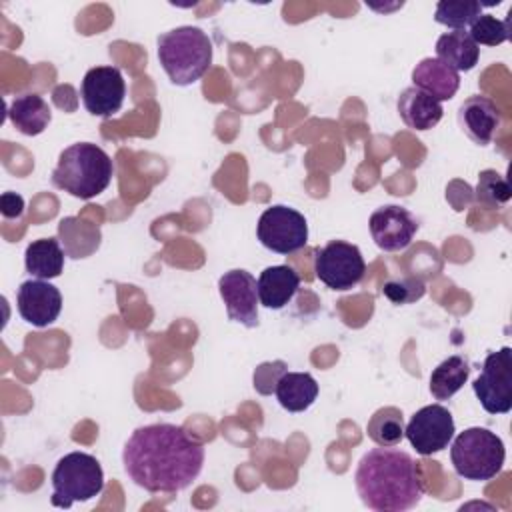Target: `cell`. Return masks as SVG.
<instances>
[{
	"label": "cell",
	"instance_id": "obj_1",
	"mask_svg": "<svg viewBox=\"0 0 512 512\" xmlns=\"http://www.w3.org/2000/svg\"><path fill=\"white\" fill-rule=\"evenodd\" d=\"M128 478L148 492H180L188 488L204 464V446L186 428L158 422L132 432L122 450Z\"/></svg>",
	"mask_w": 512,
	"mask_h": 512
},
{
	"label": "cell",
	"instance_id": "obj_2",
	"mask_svg": "<svg viewBox=\"0 0 512 512\" xmlns=\"http://www.w3.org/2000/svg\"><path fill=\"white\" fill-rule=\"evenodd\" d=\"M354 482L362 504L376 512H404L424 496L418 462L394 446L368 450L358 462Z\"/></svg>",
	"mask_w": 512,
	"mask_h": 512
},
{
	"label": "cell",
	"instance_id": "obj_3",
	"mask_svg": "<svg viewBox=\"0 0 512 512\" xmlns=\"http://www.w3.org/2000/svg\"><path fill=\"white\" fill-rule=\"evenodd\" d=\"M112 176V158L98 144L76 142L60 152L52 184L74 198L90 200L110 186Z\"/></svg>",
	"mask_w": 512,
	"mask_h": 512
},
{
	"label": "cell",
	"instance_id": "obj_4",
	"mask_svg": "<svg viewBox=\"0 0 512 512\" xmlns=\"http://www.w3.org/2000/svg\"><path fill=\"white\" fill-rule=\"evenodd\" d=\"M158 60L170 82L190 86L198 82L212 64V42L198 26H178L158 36Z\"/></svg>",
	"mask_w": 512,
	"mask_h": 512
},
{
	"label": "cell",
	"instance_id": "obj_5",
	"mask_svg": "<svg viewBox=\"0 0 512 512\" xmlns=\"http://www.w3.org/2000/svg\"><path fill=\"white\" fill-rule=\"evenodd\" d=\"M504 458L506 450L502 438L480 426L460 432L450 448L452 466L464 480H492L496 474H500Z\"/></svg>",
	"mask_w": 512,
	"mask_h": 512
},
{
	"label": "cell",
	"instance_id": "obj_6",
	"mask_svg": "<svg viewBox=\"0 0 512 512\" xmlns=\"http://www.w3.org/2000/svg\"><path fill=\"white\" fill-rule=\"evenodd\" d=\"M104 488V472L96 456L88 452L64 454L52 472V504L70 508L74 502H88Z\"/></svg>",
	"mask_w": 512,
	"mask_h": 512
},
{
	"label": "cell",
	"instance_id": "obj_7",
	"mask_svg": "<svg viewBox=\"0 0 512 512\" xmlns=\"http://www.w3.org/2000/svg\"><path fill=\"white\" fill-rule=\"evenodd\" d=\"M366 262L356 244L344 240H330L326 246L316 248L314 274L330 290H350L364 278Z\"/></svg>",
	"mask_w": 512,
	"mask_h": 512
},
{
	"label": "cell",
	"instance_id": "obj_8",
	"mask_svg": "<svg viewBox=\"0 0 512 512\" xmlns=\"http://www.w3.org/2000/svg\"><path fill=\"white\" fill-rule=\"evenodd\" d=\"M256 236L264 248L276 254H294L308 242V222L298 210L274 204L260 214Z\"/></svg>",
	"mask_w": 512,
	"mask_h": 512
},
{
	"label": "cell",
	"instance_id": "obj_9",
	"mask_svg": "<svg viewBox=\"0 0 512 512\" xmlns=\"http://www.w3.org/2000/svg\"><path fill=\"white\" fill-rule=\"evenodd\" d=\"M476 398L488 414H508L512 410V350L504 346L490 352L480 376L472 384Z\"/></svg>",
	"mask_w": 512,
	"mask_h": 512
},
{
	"label": "cell",
	"instance_id": "obj_10",
	"mask_svg": "<svg viewBox=\"0 0 512 512\" xmlns=\"http://www.w3.org/2000/svg\"><path fill=\"white\" fill-rule=\"evenodd\" d=\"M454 432V418L450 410L442 404H430L420 408L404 426V436L422 456H430L448 448Z\"/></svg>",
	"mask_w": 512,
	"mask_h": 512
},
{
	"label": "cell",
	"instance_id": "obj_11",
	"mask_svg": "<svg viewBox=\"0 0 512 512\" xmlns=\"http://www.w3.org/2000/svg\"><path fill=\"white\" fill-rule=\"evenodd\" d=\"M126 96V84L122 72L116 66L90 68L80 84V98L84 108L92 116L110 118L114 116Z\"/></svg>",
	"mask_w": 512,
	"mask_h": 512
},
{
	"label": "cell",
	"instance_id": "obj_12",
	"mask_svg": "<svg viewBox=\"0 0 512 512\" xmlns=\"http://www.w3.org/2000/svg\"><path fill=\"white\" fill-rule=\"evenodd\" d=\"M218 292L226 306L228 320L246 328L258 326V288L256 278L242 268L228 270L218 278Z\"/></svg>",
	"mask_w": 512,
	"mask_h": 512
},
{
	"label": "cell",
	"instance_id": "obj_13",
	"mask_svg": "<svg viewBox=\"0 0 512 512\" xmlns=\"http://www.w3.org/2000/svg\"><path fill=\"white\" fill-rule=\"evenodd\" d=\"M368 228L374 244L384 252H400L408 248L418 232L416 218L396 204L380 206L370 214Z\"/></svg>",
	"mask_w": 512,
	"mask_h": 512
},
{
	"label": "cell",
	"instance_id": "obj_14",
	"mask_svg": "<svg viewBox=\"0 0 512 512\" xmlns=\"http://www.w3.org/2000/svg\"><path fill=\"white\" fill-rule=\"evenodd\" d=\"M16 308L24 322L44 328L60 316L62 294L48 280H26L16 292Z\"/></svg>",
	"mask_w": 512,
	"mask_h": 512
},
{
	"label": "cell",
	"instance_id": "obj_15",
	"mask_svg": "<svg viewBox=\"0 0 512 512\" xmlns=\"http://www.w3.org/2000/svg\"><path fill=\"white\" fill-rule=\"evenodd\" d=\"M458 124L462 132L476 144L486 146L492 142L502 124L498 106L488 96H468L458 108Z\"/></svg>",
	"mask_w": 512,
	"mask_h": 512
},
{
	"label": "cell",
	"instance_id": "obj_16",
	"mask_svg": "<svg viewBox=\"0 0 512 512\" xmlns=\"http://www.w3.org/2000/svg\"><path fill=\"white\" fill-rule=\"evenodd\" d=\"M256 288H258V300L264 308L280 310L286 304H290L292 298L296 296L300 288V276L288 264L268 266L260 272L256 280Z\"/></svg>",
	"mask_w": 512,
	"mask_h": 512
},
{
	"label": "cell",
	"instance_id": "obj_17",
	"mask_svg": "<svg viewBox=\"0 0 512 512\" xmlns=\"http://www.w3.org/2000/svg\"><path fill=\"white\" fill-rule=\"evenodd\" d=\"M412 82L438 102L450 100L460 88V74L438 58H422L412 70Z\"/></svg>",
	"mask_w": 512,
	"mask_h": 512
},
{
	"label": "cell",
	"instance_id": "obj_18",
	"mask_svg": "<svg viewBox=\"0 0 512 512\" xmlns=\"http://www.w3.org/2000/svg\"><path fill=\"white\" fill-rule=\"evenodd\" d=\"M398 114L408 128L430 130L442 120V102L426 94L424 90L410 86L398 96Z\"/></svg>",
	"mask_w": 512,
	"mask_h": 512
},
{
	"label": "cell",
	"instance_id": "obj_19",
	"mask_svg": "<svg viewBox=\"0 0 512 512\" xmlns=\"http://www.w3.org/2000/svg\"><path fill=\"white\" fill-rule=\"evenodd\" d=\"M8 118L20 134L38 136L48 128L52 120V112L48 108V102L42 96L20 94L10 102Z\"/></svg>",
	"mask_w": 512,
	"mask_h": 512
},
{
	"label": "cell",
	"instance_id": "obj_20",
	"mask_svg": "<svg viewBox=\"0 0 512 512\" xmlns=\"http://www.w3.org/2000/svg\"><path fill=\"white\" fill-rule=\"evenodd\" d=\"M278 404L288 412H304L318 398V382L308 372H284L276 382Z\"/></svg>",
	"mask_w": 512,
	"mask_h": 512
},
{
	"label": "cell",
	"instance_id": "obj_21",
	"mask_svg": "<svg viewBox=\"0 0 512 512\" xmlns=\"http://www.w3.org/2000/svg\"><path fill=\"white\" fill-rule=\"evenodd\" d=\"M66 250L56 238H40L26 246L24 266L26 272L38 280L58 278L64 270Z\"/></svg>",
	"mask_w": 512,
	"mask_h": 512
},
{
	"label": "cell",
	"instance_id": "obj_22",
	"mask_svg": "<svg viewBox=\"0 0 512 512\" xmlns=\"http://www.w3.org/2000/svg\"><path fill=\"white\" fill-rule=\"evenodd\" d=\"M436 58L460 74L476 66L480 48L466 30H452L436 40Z\"/></svg>",
	"mask_w": 512,
	"mask_h": 512
},
{
	"label": "cell",
	"instance_id": "obj_23",
	"mask_svg": "<svg viewBox=\"0 0 512 512\" xmlns=\"http://www.w3.org/2000/svg\"><path fill=\"white\" fill-rule=\"evenodd\" d=\"M470 364L462 356H448L430 374V394L436 400L452 398L468 380Z\"/></svg>",
	"mask_w": 512,
	"mask_h": 512
},
{
	"label": "cell",
	"instance_id": "obj_24",
	"mask_svg": "<svg viewBox=\"0 0 512 512\" xmlns=\"http://www.w3.org/2000/svg\"><path fill=\"white\" fill-rule=\"evenodd\" d=\"M366 432L372 442L378 446H396L404 438V416L402 410L396 406H384L378 408L368 424Z\"/></svg>",
	"mask_w": 512,
	"mask_h": 512
},
{
	"label": "cell",
	"instance_id": "obj_25",
	"mask_svg": "<svg viewBox=\"0 0 512 512\" xmlns=\"http://www.w3.org/2000/svg\"><path fill=\"white\" fill-rule=\"evenodd\" d=\"M482 14L480 2H448L442 0L436 4L434 20L442 26H448L452 30H464L466 26H472V22Z\"/></svg>",
	"mask_w": 512,
	"mask_h": 512
},
{
	"label": "cell",
	"instance_id": "obj_26",
	"mask_svg": "<svg viewBox=\"0 0 512 512\" xmlns=\"http://www.w3.org/2000/svg\"><path fill=\"white\" fill-rule=\"evenodd\" d=\"M512 196L510 184L496 170H482L476 184V200L486 208L504 206Z\"/></svg>",
	"mask_w": 512,
	"mask_h": 512
},
{
	"label": "cell",
	"instance_id": "obj_27",
	"mask_svg": "<svg viewBox=\"0 0 512 512\" xmlns=\"http://www.w3.org/2000/svg\"><path fill=\"white\" fill-rule=\"evenodd\" d=\"M468 34H470V38L476 44L498 46V44H502V42H506L510 38V18L498 20L492 14H480L472 22Z\"/></svg>",
	"mask_w": 512,
	"mask_h": 512
},
{
	"label": "cell",
	"instance_id": "obj_28",
	"mask_svg": "<svg viewBox=\"0 0 512 512\" xmlns=\"http://www.w3.org/2000/svg\"><path fill=\"white\" fill-rule=\"evenodd\" d=\"M424 292H426V286L422 278H416V276L392 278V280H386L382 286V294L394 304H412L420 300Z\"/></svg>",
	"mask_w": 512,
	"mask_h": 512
},
{
	"label": "cell",
	"instance_id": "obj_29",
	"mask_svg": "<svg viewBox=\"0 0 512 512\" xmlns=\"http://www.w3.org/2000/svg\"><path fill=\"white\" fill-rule=\"evenodd\" d=\"M286 372V362L276 360V362H264L254 370V388L268 396L274 392L276 382L280 380V376Z\"/></svg>",
	"mask_w": 512,
	"mask_h": 512
},
{
	"label": "cell",
	"instance_id": "obj_30",
	"mask_svg": "<svg viewBox=\"0 0 512 512\" xmlns=\"http://www.w3.org/2000/svg\"><path fill=\"white\" fill-rule=\"evenodd\" d=\"M0 204H2V214H4L6 218H14V216L18 218V216L22 214V210H24V200H22V196H20V194H14V192L2 194Z\"/></svg>",
	"mask_w": 512,
	"mask_h": 512
}]
</instances>
